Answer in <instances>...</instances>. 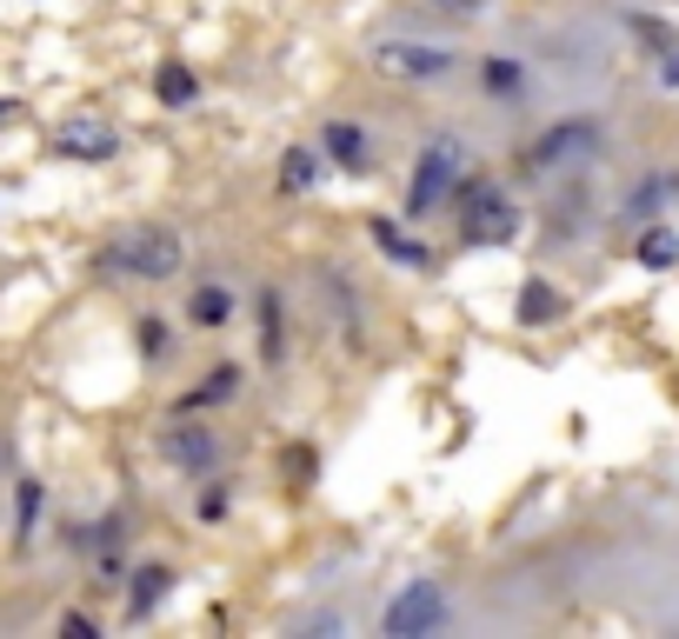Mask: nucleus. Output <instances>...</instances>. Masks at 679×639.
<instances>
[{
	"instance_id": "15",
	"label": "nucleus",
	"mask_w": 679,
	"mask_h": 639,
	"mask_svg": "<svg viewBox=\"0 0 679 639\" xmlns=\"http://www.w3.org/2000/svg\"><path fill=\"white\" fill-rule=\"evenodd\" d=\"M167 587H173V573H167V567H147V573L133 580V613L160 607V600H167Z\"/></svg>"
},
{
	"instance_id": "1",
	"label": "nucleus",
	"mask_w": 679,
	"mask_h": 639,
	"mask_svg": "<svg viewBox=\"0 0 679 639\" xmlns=\"http://www.w3.org/2000/svg\"><path fill=\"white\" fill-rule=\"evenodd\" d=\"M100 267H107V273H140V280H167V273H180V240H173L167 227H140V233H127L120 247H107Z\"/></svg>"
},
{
	"instance_id": "3",
	"label": "nucleus",
	"mask_w": 679,
	"mask_h": 639,
	"mask_svg": "<svg viewBox=\"0 0 679 639\" xmlns=\"http://www.w3.org/2000/svg\"><path fill=\"white\" fill-rule=\"evenodd\" d=\"M460 200H467V240H473V247H500V240H513V200H507L493 180H473Z\"/></svg>"
},
{
	"instance_id": "12",
	"label": "nucleus",
	"mask_w": 679,
	"mask_h": 639,
	"mask_svg": "<svg viewBox=\"0 0 679 639\" xmlns=\"http://www.w3.org/2000/svg\"><path fill=\"white\" fill-rule=\"evenodd\" d=\"M373 240H380V247H387V253H393L400 267H433V253H427L420 240H407L400 227H387V220H373Z\"/></svg>"
},
{
	"instance_id": "6",
	"label": "nucleus",
	"mask_w": 679,
	"mask_h": 639,
	"mask_svg": "<svg viewBox=\"0 0 679 639\" xmlns=\"http://www.w3.org/2000/svg\"><path fill=\"white\" fill-rule=\"evenodd\" d=\"M587 147H593V127H587V120H567V127H553V133H540V140L527 147V167H533V173H553V167L580 160Z\"/></svg>"
},
{
	"instance_id": "4",
	"label": "nucleus",
	"mask_w": 679,
	"mask_h": 639,
	"mask_svg": "<svg viewBox=\"0 0 679 639\" xmlns=\"http://www.w3.org/2000/svg\"><path fill=\"white\" fill-rule=\"evenodd\" d=\"M440 620H447V600H440V587H407V593L387 607V633H393V639L440 633Z\"/></svg>"
},
{
	"instance_id": "7",
	"label": "nucleus",
	"mask_w": 679,
	"mask_h": 639,
	"mask_svg": "<svg viewBox=\"0 0 679 639\" xmlns=\"http://www.w3.org/2000/svg\"><path fill=\"white\" fill-rule=\"evenodd\" d=\"M53 147H60L67 160H107V153H113V127H107V120H67Z\"/></svg>"
},
{
	"instance_id": "2",
	"label": "nucleus",
	"mask_w": 679,
	"mask_h": 639,
	"mask_svg": "<svg viewBox=\"0 0 679 639\" xmlns=\"http://www.w3.org/2000/svg\"><path fill=\"white\" fill-rule=\"evenodd\" d=\"M460 160H467V147L447 133V140H433L427 153H420V173H413V193H407V213H433L453 187H460Z\"/></svg>"
},
{
	"instance_id": "18",
	"label": "nucleus",
	"mask_w": 679,
	"mask_h": 639,
	"mask_svg": "<svg viewBox=\"0 0 679 639\" xmlns=\"http://www.w3.org/2000/svg\"><path fill=\"white\" fill-rule=\"evenodd\" d=\"M33 513H40V480H20V493H13V527H20V540L33 533Z\"/></svg>"
},
{
	"instance_id": "21",
	"label": "nucleus",
	"mask_w": 679,
	"mask_h": 639,
	"mask_svg": "<svg viewBox=\"0 0 679 639\" xmlns=\"http://www.w3.org/2000/svg\"><path fill=\"white\" fill-rule=\"evenodd\" d=\"M60 627H67V639H93V620H80V613H67Z\"/></svg>"
},
{
	"instance_id": "16",
	"label": "nucleus",
	"mask_w": 679,
	"mask_h": 639,
	"mask_svg": "<svg viewBox=\"0 0 679 639\" xmlns=\"http://www.w3.org/2000/svg\"><path fill=\"white\" fill-rule=\"evenodd\" d=\"M280 180H287V187H293V193H307V187H313V180H320V160H313V153H307V147H293V153H287V167H280Z\"/></svg>"
},
{
	"instance_id": "24",
	"label": "nucleus",
	"mask_w": 679,
	"mask_h": 639,
	"mask_svg": "<svg viewBox=\"0 0 679 639\" xmlns=\"http://www.w3.org/2000/svg\"><path fill=\"white\" fill-rule=\"evenodd\" d=\"M0 113H7V100H0Z\"/></svg>"
},
{
	"instance_id": "14",
	"label": "nucleus",
	"mask_w": 679,
	"mask_h": 639,
	"mask_svg": "<svg viewBox=\"0 0 679 639\" xmlns=\"http://www.w3.org/2000/svg\"><path fill=\"white\" fill-rule=\"evenodd\" d=\"M187 313H193V327H227V313H233V293H227V287H200Z\"/></svg>"
},
{
	"instance_id": "11",
	"label": "nucleus",
	"mask_w": 679,
	"mask_h": 639,
	"mask_svg": "<svg viewBox=\"0 0 679 639\" xmlns=\"http://www.w3.org/2000/svg\"><path fill=\"white\" fill-rule=\"evenodd\" d=\"M673 260H679V233H673V227H647V233H640V267L667 273Z\"/></svg>"
},
{
	"instance_id": "5",
	"label": "nucleus",
	"mask_w": 679,
	"mask_h": 639,
	"mask_svg": "<svg viewBox=\"0 0 679 639\" xmlns=\"http://www.w3.org/2000/svg\"><path fill=\"white\" fill-rule=\"evenodd\" d=\"M373 67H380V73H393V80H433V73H447V67H453V53L420 47V40H387V47L373 53Z\"/></svg>"
},
{
	"instance_id": "8",
	"label": "nucleus",
	"mask_w": 679,
	"mask_h": 639,
	"mask_svg": "<svg viewBox=\"0 0 679 639\" xmlns=\"http://www.w3.org/2000/svg\"><path fill=\"white\" fill-rule=\"evenodd\" d=\"M213 453H220V447H213L207 427H173V433H167V460H180V467H200V473H207Z\"/></svg>"
},
{
	"instance_id": "23",
	"label": "nucleus",
	"mask_w": 679,
	"mask_h": 639,
	"mask_svg": "<svg viewBox=\"0 0 679 639\" xmlns=\"http://www.w3.org/2000/svg\"><path fill=\"white\" fill-rule=\"evenodd\" d=\"M447 7H473V0H447Z\"/></svg>"
},
{
	"instance_id": "9",
	"label": "nucleus",
	"mask_w": 679,
	"mask_h": 639,
	"mask_svg": "<svg viewBox=\"0 0 679 639\" xmlns=\"http://www.w3.org/2000/svg\"><path fill=\"white\" fill-rule=\"evenodd\" d=\"M327 153H333L340 167L360 173V167H367V133H360L353 120H333V127H327Z\"/></svg>"
},
{
	"instance_id": "17",
	"label": "nucleus",
	"mask_w": 679,
	"mask_h": 639,
	"mask_svg": "<svg viewBox=\"0 0 679 639\" xmlns=\"http://www.w3.org/2000/svg\"><path fill=\"white\" fill-rule=\"evenodd\" d=\"M233 387H240V373H233V367H213V380H207V387H193V393H187V407H213V400H227Z\"/></svg>"
},
{
	"instance_id": "22",
	"label": "nucleus",
	"mask_w": 679,
	"mask_h": 639,
	"mask_svg": "<svg viewBox=\"0 0 679 639\" xmlns=\"http://www.w3.org/2000/svg\"><path fill=\"white\" fill-rule=\"evenodd\" d=\"M660 80H667V87H679V53L667 60V67H660Z\"/></svg>"
},
{
	"instance_id": "19",
	"label": "nucleus",
	"mask_w": 679,
	"mask_h": 639,
	"mask_svg": "<svg viewBox=\"0 0 679 639\" xmlns=\"http://www.w3.org/2000/svg\"><path fill=\"white\" fill-rule=\"evenodd\" d=\"M487 87H493V93H513V87H520V60H493V67H487Z\"/></svg>"
},
{
	"instance_id": "20",
	"label": "nucleus",
	"mask_w": 679,
	"mask_h": 639,
	"mask_svg": "<svg viewBox=\"0 0 679 639\" xmlns=\"http://www.w3.org/2000/svg\"><path fill=\"white\" fill-rule=\"evenodd\" d=\"M260 320H267V353H280V300L273 293L260 300Z\"/></svg>"
},
{
	"instance_id": "13",
	"label": "nucleus",
	"mask_w": 679,
	"mask_h": 639,
	"mask_svg": "<svg viewBox=\"0 0 679 639\" xmlns=\"http://www.w3.org/2000/svg\"><path fill=\"white\" fill-rule=\"evenodd\" d=\"M560 307H567V300H560L553 287H540V280H527V287H520V313H527L533 327H547V320H560Z\"/></svg>"
},
{
	"instance_id": "10",
	"label": "nucleus",
	"mask_w": 679,
	"mask_h": 639,
	"mask_svg": "<svg viewBox=\"0 0 679 639\" xmlns=\"http://www.w3.org/2000/svg\"><path fill=\"white\" fill-rule=\"evenodd\" d=\"M153 93H160V107H193L200 87H193V73H187L180 60H167V67L153 73Z\"/></svg>"
}]
</instances>
